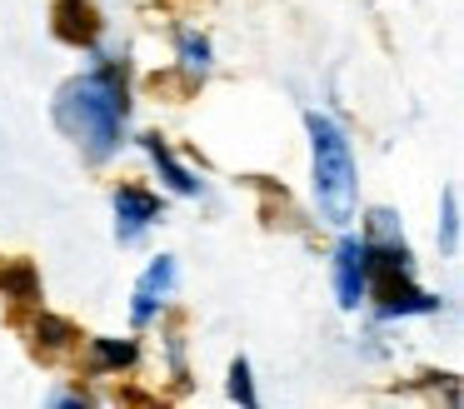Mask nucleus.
Wrapping results in <instances>:
<instances>
[{
	"label": "nucleus",
	"mask_w": 464,
	"mask_h": 409,
	"mask_svg": "<svg viewBox=\"0 0 464 409\" xmlns=\"http://www.w3.org/2000/svg\"><path fill=\"white\" fill-rule=\"evenodd\" d=\"M0 295L21 299V305L41 299V275H35L31 259H0Z\"/></svg>",
	"instance_id": "1a4fd4ad"
},
{
	"label": "nucleus",
	"mask_w": 464,
	"mask_h": 409,
	"mask_svg": "<svg viewBox=\"0 0 464 409\" xmlns=\"http://www.w3.org/2000/svg\"><path fill=\"white\" fill-rule=\"evenodd\" d=\"M230 399L235 404H255V385H250V365H245V359L230 365Z\"/></svg>",
	"instance_id": "ddd939ff"
},
{
	"label": "nucleus",
	"mask_w": 464,
	"mask_h": 409,
	"mask_svg": "<svg viewBox=\"0 0 464 409\" xmlns=\"http://www.w3.org/2000/svg\"><path fill=\"white\" fill-rule=\"evenodd\" d=\"M140 145H145V155L155 160V170H160V180L175 190V195H185V200H190V195H200V180H195L190 170H185L180 160L170 155V145H165L160 135H140Z\"/></svg>",
	"instance_id": "6e6552de"
},
{
	"label": "nucleus",
	"mask_w": 464,
	"mask_h": 409,
	"mask_svg": "<svg viewBox=\"0 0 464 409\" xmlns=\"http://www.w3.org/2000/svg\"><path fill=\"white\" fill-rule=\"evenodd\" d=\"M175 275H180L175 255H155L150 265L140 269V279H135V299H130V325L135 329H145L165 309V299L175 295Z\"/></svg>",
	"instance_id": "7ed1b4c3"
},
{
	"label": "nucleus",
	"mask_w": 464,
	"mask_h": 409,
	"mask_svg": "<svg viewBox=\"0 0 464 409\" xmlns=\"http://www.w3.org/2000/svg\"><path fill=\"white\" fill-rule=\"evenodd\" d=\"M125 120H130V100H125V70L101 60L85 75L65 80L61 95H55V125L71 135V145L81 150L91 165L121 150L125 140Z\"/></svg>",
	"instance_id": "f257e3e1"
},
{
	"label": "nucleus",
	"mask_w": 464,
	"mask_h": 409,
	"mask_svg": "<svg viewBox=\"0 0 464 409\" xmlns=\"http://www.w3.org/2000/svg\"><path fill=\"white\" fill-rule=\"evenodd\" d=\"M334 299H340V309H360L370 299V265H364L360 235H344L334 245Z\"/></svg>",
	"instance_id": "20e7f679"
},
{
	"label": "nucleus",
	"mask_w": 464,
	"mask_h": 409,
	"mask_svg": "<svg viewBox=\"0 0 464 409\" xmlns=\"http://www.w3.org/2000/svg\"><path fill=\"white\" fill-rule=\"evenodd\" d=\"M160 215H165V205L150 195V190H140V185H121V190H115V239H121V245L140 239Z\"/></svg>",
	"instance_id": "39448f33"
},
{
	"label": "nucleus",
	"mask_w": 464,
	"mask_h": 409,
	"mask_svg": "<svg viewBox=\"0 0 464 409\" xmlns=\"http://www.w3.org/2000/svg\"><path fill=\"white\" fill-rule=\"evenodd\" d=\"M95 30H101V20H95V5L91 0H55V35L65 40V45H95Z\"/></svg>",
	"instance_id": "423d86ee"
},
{
	"label": "nucleus",
	"mask_w": 464,
	"mask_h": 409,
	"mask_svg": "<svg viewBox=\"0 0 464 409\" xmlns=\"http://www.w3.org/2000/svg\"><path fill=\"white\" fill-rule=\"evenodd\" d=\"M175 45H180V70H185V75H190V80L210 75V65H215V60H210V40L195 35V30H180V40H175Z\"/></svg>",
	"instance_id": "9b49d317"
},
{
	"label": "nucleus",
	"mask_w": 464,
	"mask_h": 409,
	"mask_svg": "<svg viewBox=\"0 0 464 409\" xmlns=\"http://www.w3.org/2000/svg\"><path fill=\"white\" fill-rule=\"evenodd\" d=\"M35 335H41V355L45 359L61 355V349H71V345H81V329H75L71 319H61V315H41L35 319Z\"/></svg>",
	"instance_id": "9d476101"
},
{
	"label": "nucleus",
	"mask_w": 464,
	"mask_h": 409,
	"mask_svg": "<svg viewBox=\"0 0 464 409\" xmlns=\"http://www.w3.org/2000/svg\"><path fill=\"white\" fill-rule=\"evenodd\" d=\"M140 359V345L130 335H95L91 339V375H121V369H135Z\"/></svg>",
	"instance_id": "0eeeda50"
},
{
	"label": "nucleus",
	"mask_w": 464,
	"mask_h": 409,
	"mask_svg": "<svg viewBox=\"0 0 464 409\" xmlns=\"http://www.w3.org/2000/svg\"><path fill=\"white\" fill-rule=\"evenodd\" d=\"M51 404H91V394L85 389H61V394H51Z\"/></svg>",
	"instance_id": "4468645a"
},
{
	"label": "nucleus",
	"mask_w": 464,
	"mask_h": 409,
	"mask_svg": "<svg viewBox=\"0 0 464 409\" xmlns=\"http://www.w3.org/2000/svg\"><path fill=\"white\" fill-rule=\"evenodd\" d=\"M459 249V190L444 185V215H440V255Z\"/></svg>",
	"instance_id": "f8f14e48"
},
{
	"label": "nucleus",
	"mask_w": 464,
	"mask_h": 409,
	"mask_svg": "<svg viewBox=\"0 0 464 409\" xmlns=\"http://www.w3.org/2000/svg\"><path fill=\"white\" fill-rule=\"evenodd\" d=\"M310 130V180H314V209H320L324 225H350L354 209H360V175H354V150L350 135L334 125L330 115L310 110L304 115Z\"/></svg>",
	"instance_id": "f03ea898"
}]
</instances>
